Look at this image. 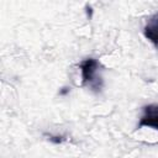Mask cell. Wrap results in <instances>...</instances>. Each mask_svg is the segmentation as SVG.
<instances>
[{
  "label": "cell",
  "instance_id": "7a4b0ae2",
  "mask_svg": "<svg viewBox=\"0 0 158 158\" xmlns=\"http://www.w3.org/2000/svg\"><path fill=\"white\" fill-rule=\"evenodd\" d=\"M137 127H151L158 131V104H149L143 106L142 116L139 117Z\"/></svg>",
  "mask_w": 158,
  "mask_h": 158
},
{
  "label": "cell",
  "instance_id": "277c9868",
  "mask_svg": "<svg viewBox=\"0 0 158 158\" xmlns=\"http://www.w3.org/2000/svg\"><path fill=\"white\" fill-rule=\"evenodd\" d=\"M48 139L53 143H60L63 141V137L62 136H48Z\"/></svg>",
  "mask_w": 158,
  "mask_h": 158
},
{
  "label": "cell",
  "instance_id": "6da1fadb",
  "mask_svg": "<svg viewBox=\"0 0 158 158\" xmlns=\"http://www.w3.org/2000/svg\"><path fill=\"white\" fill-rule=\"evenodd\" d=\"M81 83L94 93H99L102 89L104 81L101 75V64L95 58H85L79 64Z\"/></svg>",
  "mask_w": 158,
  "mask_h": 158
},
{
  "label": "cell",
  "instance_id": "3957f363",
  "mask_svg": "<svg viewBox=\"0 0 158 158\" xmlns=\"http://www.w3.org/2000/svg\"><path fill=\"white\" fill-rule=\"evenodd\" d=\"M144 37L156 47H158V12L153 14L143 27Z\"/></svg>",
  "mask_w": 158,
  "mask_h": 158
}]
</instances>
